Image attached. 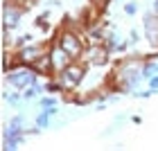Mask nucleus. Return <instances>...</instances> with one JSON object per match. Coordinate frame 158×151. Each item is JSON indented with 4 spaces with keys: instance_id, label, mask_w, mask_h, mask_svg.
<instances>
[{
    "instance_id": "1",
    "label": "nucleus",
    "mask_w": 158,
    "mask_h": 151,
    "mask_svg": "<svg viewBox=\"0 0 158 151\" xmlns=\"http://www.w3.org/2000/svg\"><path fill=\"white\" fill-rule=\"evenodd\" d=\"M52 43L59 45L73 61H81L86 56V43L81 39V34H79L77 30H73V27H63V30L56 34V39Z\"/></svg>"
},
{
    "instance_id": "2",
    "label": "nucleus",
    "mask_w": 158,
    "mask_h": 151,
    "mask_svg": "<svg viewBox=\"0 0 158 151\" xmlns=\"http://www.w3.org/2000/svg\"><path fill=\"white\" fill-rule=\"evenodd\" d=\"M25 135H27V129H25V115L23 113H16L14 117L5 124L2 129V147L7 151H16L23 147L25 142Z\"/></svg>"
},
{
    "instance_id": "3",
    "label": "nucleus",
    "mask_w": 158,
    "mask_h": 151,
    "mask_svg": "<svg viewBox=\"0 0 158 151\" xmlns=\"http://www.w3.org/2000/svg\"><path fill=\"white\" fill-rule=\"evenodd\" d=\"M86 75H88V63H84V61H73V63H68L61 72H56L54 77L63 84L66 92H70V90H77L79 86L84 84Z\"/></svg>"
},
{
    "instance_id": "4",
    "label": "nucleus",
    "mask_w": 158,
    "mask_h": 151,
    "mask_svg": "<svg viewBox=\"0 0 158 151\" xmlns=\"http://www.w3.org/2000/svg\"><path fill=\"white\" fill-rule=\"evenodd\" d=\"M36 81H39V75H36V70L30 68V66H20L18 63L9 72H5V84L9 86V88H16V90H25Z\"/></svg>"
},
{
    "instance_id": "5",
    "label": "nucleus",
    "mask_w": 158,
    "mask_h": 151,
    "mask_svg": "<svg viewBox=\"0 0 158 151\" xmlns=\"http://www.w3.org/2000/svg\"><path fill=\"white\" fill-rule=\"evenodd\" d=\"M50 50V43H43V41H32V43H25V45H20L14 50V56H16V61L20 66H32L34 61L39 59L41 54H45Z\"/></svg>"
},
{
    "instance_id": "6",
    "label": "nucleus",
    "mask_w": 158,
    "mask_h": 151,
    "mask_svg": "<svg viewBox=\"0 0 158 151\" xmlns=\"http://www.w3.org/2000/svg\"><path fill=\"white\" fill-rule=\"evenodd\" d=\"M25 11L27 9H23L20 5L11 2V0H5L2 2V30H9V32L18 30L20 23H23Z\"/></svg>"
},
{
    "instance_id": "7",
    "label": "nucleus",
    "mask_w": 158,
    "mask_h": 151,
    "mask_svg": "<svg viewBox=\"0 0 158 151\" xmlns=\"http://www.w3.org/2000/svg\"><path fill=\"white\" fill-rule=\"evenodd\" d=\"M142 30H145V39L149 41V45L156 50L154 56H158V16H154L152 11H147L142 16Z\"/></svg>"
},
{
    "instance_id": "8",
    "label": "nucleus",
    "mask_w": 158,
    "mask_h": 151,
    "mask_svg": "<svg viewBox=\"0 0 158 151\" xmlns=\"http://www.w3.org/2000/svg\"><path fill=\"white\" fill-rule=\"evenodd\" d=\"M30 68L36 70V75H39V77H45V79L54 77V63H52V54H50V50H48L45 54H41Z\"/></svg>"
},
{
    "instance_id": "9",
    "label": "nucleus",
    "mask_w": 158,
    "mask_h": 151,
    "mask_svg": "<svg viewBox=\"0 0 158 151\" xmlns=\"http://www.w3.org/2000/svg\"><path fill=\"white\" fill-rule=\"evenodd\" d=\"M50 54H52V63H54V75L61 72L68 63H73V59H70V56L63 52L59 45H54V43H50Z\"/></svg>"
},
{
    "instance_id": "10",
    "label": "nucleus",
    "mask_w": 158,
    "mask_h": 151,
    "mask_svg": "<svg viewBox=\"0 0 158 151\" xmlns=\"http://www.w3.org/2000/svg\"><path fill=\"white\" fill-rule=\"evenodd\" d=\"M43 92H45V84L41 86V84L36 81V84H32L30 88H25V90H23V99H25V102H32V99H39Z\"/></svg>"
},
{
    "instance_id": "11",
    "label": "nucleus",
    "mask_w": 158,
    "mask_h": 151,
    "mask_svg": "<svg viewBox=\"0 0 158 151\" xmlns=\"http://www.w3.org/2000/svg\"><path fill=\"white\" fill-rule=\"evenodd\" d=\"M36 104H39V111H43V108H52V106H56V95H41L39 99H36Z\"/></svg>"
},
{
    "instance_id": "12",
    "label": "nucleus",
    "mask_w": 158,
    "mask_h": 151,
    "mask_svg": "<svg viewBox=\"0 0 158 151\" xmlns=\"http://www.w3.org/2000/svg\"><path fill=\"white\" fill-rule=\"evenodd\" d=\"M142 72H145V79L158 75V63L152 61V59H145V66H142Z\"/></svg>"
},
{
    "instance_id": "13",
    "label": "nucleus",
    "mask_w": 158,
    "mask_h": 151,
    "mask_svg": "<svg viewBox=\"0 0 158 151\" xmlns=\"http://www.w3.org/2000/svg\"><path fill=\"white\" fill-rule=\"evenodd\" d=\"M122 11H124V16H135V14L140 11V5L135 2V0H127V2L122 5Z\"/></svg>"
},
{
    "instance_id": "14",
    "label": "nucleus",
    "mask_w": 158,
    "mask_h": 151,
    "mask_svg": "<svg viewBox=\"0 0 158 151\" xmlns=\"http://www.w3.org/2000/svg\"><path fill=\"white\" fill-rule=\"evenodd\" d=\"M147 88L154 90V92H158V75H154V77L147 79Z\"/></svg>"
},
{
    "instance_id": "15",
    "label": "nucleus",
    "mask_w": 158,
    "mask_h": 151,
    "mask_svg": "<svg viewBox=\"0 0 158 151\" xmlns=\"http://www.w3.org/2000/svg\"><path fill=\"white\" fill-rule=\"evenodd\" d=\"M129 41H131V45H135V43H138V41H140V32H138V30H135V27H133V30H131V32H129Z\"/></svg>"
},
{
    "instance_id": "16",
    "label": "nucleus",
    "mask_w": 158,
    "mask_h": 151,
    "mask_svg": "<svg viewBox=\"0 0 158 151\" xmlns=\"http://www.w3.org/2000/svg\"><path fill=\"white\" fill-rule=\"evenodd\" d=\"M149 11H152L154 16H158V0H149Z\"/></svg>"
},
{
    "instance_id": "17",
    "label": "nucleus",
    "mask_w": 158,
    "mask_h": 151,
    "mask_svg": "<svg viewBox=\"0 0 158 151\" xmlns=\"http://www.w3.org/2000/svg\"><path fill=\"white\" fill-rule=\"evenodd\" d=\"M131 122H133L135 126H140V124H142V117H140V115H133V117H131Z\"/></svg>"
}]
</instances>
